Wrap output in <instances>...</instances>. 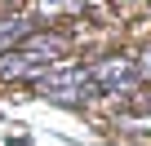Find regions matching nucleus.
Listing matches in <instances>:
<instances>
[{"label": "nucleus", "instance_id": "1", "mask_svg": "<svg viewBox=\"0 0 151 146\" xmlns=\"http://www.w3.org/2000/svg\"><path fill=\"white\" fill-rule=\"evenodd\" d=\"M36 93L49 98V102H58V106H85V102L98 98L85 62H58V66H49L45 75L36 80Z\"/></svg>", "mask_w": 151, "mask_h": 146}, {"label": "nucleus", "instance_id": "5", "mask_svg": "<svg viewBox=\"0 0 151 146\" xmlns=\"http://www.w3.org/2000/svg\"><path fill=\"white\" fill-rule=\"evenodd\" d=\"M36 5H49V0H36Z\"/></svg>", "mask_w": 151, "mask_h": 146}, {"label": "nucleus", "instance_id": "4", "mask_svg": "<svg viewBox=\"0 0 151 146\" xmlns=\"http://www.w3.org/2000/svg\"><path fill=\"white\" fill-rule=\"evenodd\" d=\"M40 22L31 18V14H9V18H0V53H9V49H18L31 31H36Z\"/></svg>", "mask_w": 151, "mask_h": 146}, {"label": "nucleus", "instance_id": "3", "mask_svg": "<svg viewBox=\"0 0 151 146\" xmlns=\"http://www.w3.org/2000/svg\"><path fill=\"white\" fill-rule=\"evenodd\" d=\"M18 53H22L31 66L49 71V66H58V62L71 53V36H67V31H45V27H36V31L18 44Z\"/></svg>", "mask_w": 151, "mask_h": 146}, {"label": "nucleus", "instance_id": "2", "mask_svg": "<svg viewBox=\"0 0 151 146\" xmlns=\"http://www.w3.org/2000/svg\"><path fill=\"white\" fill-rule=\"evenodd\" d=\"M85 71H89L93 89H98V93H111V98H129V93L142 89L138 71H133V53H102V58H93Z\"/></svg>", "mask_w": 151, "mask_h": 146}]
</instances>
